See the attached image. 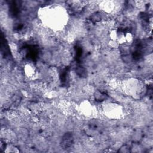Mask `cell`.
Here are the masks:
<instances>
[{"instance_id": "cell-1", "label": "cell", "mask_w": 153, "mask_h": 153, "mask_svg": "<svg viewBox=\"0 0 153 153\" xmlns=\"http://www.w3.org/2000/svg\"><path fill=\"white\" fill-rule=\"evenodd\" d=\"M73 143V139H72V136L71 134L69 133H66L65 135L63 136V139H62V146L68 148L70 147Z\"/></svg>"}]
</instances>
